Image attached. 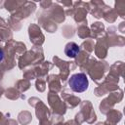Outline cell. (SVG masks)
Returning a JSON list of instances; mask_svg holds the SVG:
<instances>
[{"label": "cell", "instance_id": "obj_2", "mask_svg": "<svg viewBox=\"0 0 125 125\" xmlns=\"http://www.w3.org/2000/svg\"><path fill=\"white\" fill-rule=\"evenodd\" d=\"M80 49H79V46L74 43V42H69L65 45V48H64V53L67 57L69 58H75L78 53H79Z\"/></svg>", "mask_w": 125, "mask_h": 125}, {"label": "cell", "instance_id": "obj_1", "mask_svg": "<svg viewBox=\"0 0 125 125\" xmlns=\"http://www.w3.org/2000/svg\"><path fill=\"white\" fill-rule=\"evenodd\" d=\"M68 85L72 91L81 93V92L86 91V89L88 88L89 82H88V78H87L86 74L75 73V74L71 75V77L69 78Z\"/></svg>", "mask_w": 125, "mask_h": 125}]
</instances>
